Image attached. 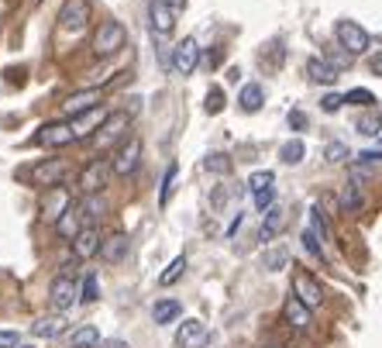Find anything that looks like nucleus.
<instances>
[{
    "instance_id": "f257e3e1",
    "label": "nucleus",
    "mask_w": 382,
    "mask_h": 348,
    "mask_svg": "<svg viewBox=\"0 0 382 348\" xmlns=\"http://www.w3.org/2000/svg\"><path fill=\"white\" fill-rule=\"evenodd\" d=\"M127 45V32L121 21H100V28L93 32V55L111 59Z\"/></svg>"
},
{
    "instance_id": "f03ea898",
    "label": "nucleus",
    "mask_w": 382,
    "mask_h": 348,
    "mask_svg": "<svg viewBox=\"0 0 382 348\" xmlns=\"http://www.w3.org/2000/svg\"><path fill=\"white\" fill-rule=\"evenodd\" d=\"M90 18H93L90 0H66L62 11H59V28L69 32V35H80L86 25H90Z\"/></svg>"
},
{
    "instance_id": "7ed1b4c3",
    "label": "nucleus",
    "mask_w": 382,
    "mask_h": 348,
    "mask_svg": "<svg viewBox=\"0 0 382 348\" xmlns=\"http://www.w3.org/2000/svg\"><path fill=\"white\" fill-rule=\"evenodd\" d=\"M73 141H76L73 121H48L35 131V145H45V148H62V145H73Z\"/></svg>"
},
{
    "instance_id": "20e7f679",
    "label": "nucleus",
    "mask_w": 382,
    "mask_h": 348,
    "mask_svg": "<svg viewBox=\"0 0 382 348\" xmlns=\"http://www.w3.org/2000/svg\"><path fill=\"white\" fill-rule=\"evenodd\" d=\"M66 173H69V162L66 159H48V162H38V166L28 169V183L52 190V186H62Z\"/></svg>"
},
{
    "instance_id": "39448f33",
    "label": "nucleus",
    "mask_w": 382,
    "mask_h": 348,
    "mask_svg": "<svg viewBox=\"0 0 382 348\" xmlns=\"http://www.w3.org/2000/svg\"><path fill=\"white\" fill-rule=\"evenodd\" d=\"M100 100H104V90L100 87L76 90V93H69V97L62 100V114H66V118H83V114L100 107Z\"/></svg>"
},
{
    "instance_id": "423d86ee",
    "label": "nucleus",
    "mask_w": 382,
    "mask_h": 348,
    "mask_svg": "<svg viewBox=\"0 0 382 348\" xmlns=\"http://www.w3.org/2000/svg\"><path fill=\"white\" fill-rule=\"evenodd\" d=\"M107 173H114V166L107 159H90L83 169H80V176H76V186L83 193H100V186L107 183Z\"/></svg>"
},
{
    "instance_id": "0eeeda50",
    "label": "nucleus",
    "mask_w": 382,
    "mask_h": 348,
    "mask_svg": "<svg viewBox=\"0 0 382 348\" xmlns=\"http://www.w3.org/2000/svg\"><path fill=\"white\" fill-rule=\"evenodd\" d=\"M76 293H80V290H76L73 276H66V272H59V276H55V279L48 283V304L55 307L59 314H62V310H69V307L80 300Z\"/></svg>"
},
{
    "instance_id": "6e6552de",
    "label": "nucleus",
    "mask_w": 382,
    "mask_h": 348,
    "mask_svg": "<svg viewBox=\"0 0 382 348\" xmlns=\"http://www.w3.org/2000/svg\"><path fill=\"white\" fill-rule=\"evenodd\" d=\"M334 35H338V45H344L351 55H358V52H365L369 45H372V39H369V32L362 28V25H355V21H338L334 25Z\"/></svg>"
},
{
    "instance_id": "1a4fd4ad",
    "label": "nucleus",
    "mask_w": 382,
    "mask_h": 348,
    "mask_svg": "<svg viewBox=\"0 0 382 348\" xmlns=\"http://www.w3.org/2000/svg\"><path fill=\"white\" fill-rule=\"evenodd\" d=\"M169 66H172V73H179V76L197 73V66H200V45H197V39H183V42L176 45Z\"/></svg>"
},
{
    "instance_id": "9d476101",
    "label": "nucleus",
    "mask_w": 382,
    "mask_h": 348,
    "mask_svg": "<svg viewBox=\"0 0 382 348\" xmlns=\"http://www.w3.org/2000/svg\"><path fill=\"white\" fill-rule=\"evenodd\" d=\"M148 25H152V35L169 39L172 32H176V7L162 4V0H152L148 4Z\"/></svg>"
},
{
    "instance_id": "9b49d317",
    "label": "nucleus",
    "mask_w": 382,
    "mask_h": 348,
    "mask_svg": "<svg viewBox=\"0 0 382 348\" xmlns=\"http://www.w3.org/2000/svg\"><path fill=\"white\" fill-rule=\"evenodd\" d=\"M127 125H131L127 111H111V114L104 118L100 131H97V145H100V148H111L121 134H127Z\"/></svg>"
},
{
    "instance_id": "f8f14e48",
    "label": "nucleus",
    "mask_w": 382,
    "mask_h": 348,
    "mask_svg": "<svg viewBox=\"0 0 382 348\" xmlns=\"http://www.w3.org/2000/svg\"><path fill=\"white\" fill-rule=\"evenodd\" d=\"M83 224H86V218H83V204L80 200H73L66 211H62V218L55 221V235L62 238V242H73L80 231H83Z\"/></svg>"
},
{
    "instance_id": "ddd939ff",
    "label": "nucleus",
    "mask_w": 382,
    "mask_h": 348,
    "mask_svg": "<svg viewBox=\"0 0 382 348\" xmlns=\"http://www.w3.org/2000/svg\"><path fill=\"white\" fill-rule=\"evenodd\" d=\"M293 293H297L306 307H320V304H324V290H320V283H317L306 269H297V272H293Z\"/></svg>"
},
{
    "instance_id": "4468645a",
    "label": "nucleus",
    "mask_w": 382,
    "mask_h": 348,
    "mask_svg": "<svg viewBox=\"0 0 382 348\" xmlns=\"http://www.w3.org/2000/svg\"><path fill=\"white\" fill-rule=\"evenodd\" d=\"M138 162H141V138H131L127 145H121L118 148V155L111 159V166H114V176H131L134 169H138Z\"/></svg>"
},
{
    "instance_id": "2eb2a0df",
    "label": "nucleus",
    "mask_w": 382,
    "mask_h": 348,
    "mask_svg": "<svg viewBox=\"0 0 382 348\" xmlns=\"http://www.w3.org/2000/svg\"><path fill=\"white\" fill-rule=\"evenodd\" d=\"M207 324L204 321H197V317H190V321H183L179 328H176V345L179 348H204L207 345Z\"/></svg>"
},
{
    "instance_id": "dca6fc26",
    "label": "nucleus",
    "mask_w": 382,
    "mask_h": 348,
    "mask_svg": "<svg viewBox=\"0 0 382 348\" xmlns=\"http://www.w3.org/2000/svg\"><path fill=\"white\" fill-rule=\"evenodd\" d=\"M310 310H313V307H306L297 293H290V297H286V304H283V321H286L290 328H297V331H306V328H310V321H313V317H310Z\"/></svg>"
},
{
    "instance_id": "f3484780",
    "label": "nucleus",
    "mask_w": 382,
    "mask_h": 348,
    "mask_svg": "<svg viewBox=\"0 0 382 348\" xmlns=\"http://www.w3.org/2000/svg\"><path fill=\"white\" fill-rule=\"evenodd\" d=\"M306 76L313 80V83H324V87H334L341 76V69L334 62H327L324 55H313V59H306Z\"/></svg>"
},
{
    "instance_id": "a211bd4d",
    "label": "nucleus",
    "mask_w": 382,
    "mask_h": 348,
    "mask_svg": "<svg viewBox=\"0 0 382 348\" xmlns=\"http://www.w3.org/2000/svg\"><path fill=\"white\" fill-rule=\"evenodd\" d=\"M69 204H73V197H69L62 186H52V190H48V197L42 200V218L55 224V221L62 218V211H66Z\"/></svg>"
},
{
    "instance_id": "6ab92c4d",
    "label": "nucleus",
    "mask_w": 382,
    "mask_h": 348,
    "mask_svg": "<svg viewBox=\"0 0 382 348\" xmlns=\"http://www.w3.org/2000/svg\"><path fill=\"white\" fill-rule=\"evenodd\" d=\"M100 245H104V238H100L97 224H83V231L73 238V249H76V256H80V259L97 256V252H100Z\"/></svg>"
},
{
    "instance_id": "aec40b11",
    "label": "nucleus",
    "mask_w": 382,
    "mask_h": 348,
    "mask_svg": "<svg viewBox=\"0 0 382 348\" xmlns=\"http://www.w3.org/2000/svg\"><path fill=\"white\" fill-rule=\"evenodd\" d=\"M66 324H69V321H66L62 314H48V317H38V321L31 324V335H35V338H59V335L66 331Z\"/></svg>"
},
{
    "instance_id": "412c9836",
    "label": "nucleus",
    "mask_w": 382,
    "mask_h": 348,
    "mask_svg": "<svg viewBox=\"0 0 382 348\" xmlns=\"http://www.w3.org/2000/svg\"><path fill=\"white\" fill-rule=\"evenodd\" d=\"M100 259L104 262H121L127 259V235H107L104 238V245H100Z\"/></svg>"
},
{
    "instance_id": "4be33fe9",
    "label": "nucleus",
    "mask_w": 382,
    "mask_h": 348,
    "mask_svg": "<svg viewBox=\"0 0 382 348\" xmlns=\"http://www.w3.org/2000/svg\"><path fill=\"white\" fill-rule=\"evenodd\" d=\"M262 104H265V90L258 87V83H248V87H241V93H238V107H241L245 114H255V111H262Z\"/></svg>"
},
{
    "instance_id": "5701e85b",
    "label": "nucleus",
    "mask_w": 382,
    "mask_h": 348,
    "mask_svg": "<svg viewBox=\"0 0 382 348\" xmlns=\"http://www.w3.org/2000/svg\"><path fill=\"white\" fill-rule=\"evenodd\" d=\"M283 224H286V211H283L279 204H272V207L265 211V224H262V242H272V238L283 231Z\"/></svg>"
},
{
    "instance_id": "b1692460",
    "label": "nucleus",
    "mask_w": 382,
    "mask_h": 348,
    "mask_svg": "<svg viewBox=\"0 0 382 348\" xmlns=\"http://www.w3.org/2000/svg\"><path fill=\"white\" fill-rule=\"evenodd\" d=\"M179 317H183V304L179 300H155V307H152V321L155 324H172Z\"/></svg>"
},
{
    "instance_id": "393cba45",
    "label": "nucleus",
    "mask_w": 382,
    "mask_h": 348,
    "mask_svg": "<svg viewBox=\"0 0 382 348\" xmlns=\"http://www.w3.org/2000/svg\"><path fill=\"white\" fill-rule=\"evenodd\" d=\"M338 200H341V211H344V214H358V211H362V204H365V200H362L358 183H344Z\"/></svg>"
},
{
    "instance_id": "a878e982",
    "label": "nucleus",
    "mask_w": 382,
    "mask_h": 348,
    "mask_svg": "<svg viewBox=\"0 0 382 348\" xmlns=\"http://www.w3.org/2000/svg\"><path fill=\"white\" fill-rule=\"evenodd\" d=\"M69 345L73 348H100V331H97L93 324H83V328H76V331L69 335Z\"/></svg>"
},
{
    "instance_id": "bb28decb",
    "label": "nucleus",
    "mask_w": 382,
    "mask_h": 348,
    "mask_svg": "<svg viewBox=\"0 0 382 348\" xmlns=\"http://www.w3.org/2000/svg\"><path fill=\"white\" fill-rule=\"evenodd\" d=\"M104 111H90V114H83L80 118V125H76V141H83V138H90V134H97L100 131V125H104Z\"/></svg>"
},
{
    "instance_id": "cd10ccee",
    "label": "nucleus",
    "mask_w": 382,
    "mask_h": 348,
    "mask_svg": "<svg viewBox=\"0 0 382 348\" xmlns=\"http://www.w3.org/2000/svg\"><path fill=\"white\" fill-rule=\"evenodd\" d=\"M355 131H358V134H365V138H376V134H382L379 111H369V114H362V118L355 121Z\"/></svg>"
},
{
    "instance_id": "c85d7f7f",
    "label": "nucleus",
    "mask_w": 382,
    "mask_h": 348,
    "mask_svg": "<svg viewBox=\"0 0 382 348\" xmlns=\"http://www.w3.org/2000/svg\"><path fill=\"white\" fill-rule=\"evenodd\" d=\"M248 190H252V197H258V193H269V190H276V176L269 173V169H258V173L248 176Z\"/></svg>"
},
{
    "instance_id": "c756f323",
    "label": "nucleus",
    "mask_w": 382,
    "mask_h": 348,
    "mask_svg": "<svg viewBox=\"0 0 382 348\" xmlns=\"http://www.w3.org/2000/svg\"><path fill=\"white\" fill-rule=\"evenodd\" d=\"M303 155H306V145H303L299 138H293V141H286V145L279 148V159H283L286 166H299V162H303Z\"/></svg>"
},
{
    "instance_id": "7c9ffc66",
    "label": "nucleus",
    "mask_w": 382,
    "mask_h": 348,
    "mask_svg": "<svg viewBox=\"0 0 382 348\" xmlns=\"http://www.w3.org/2000/svg\"><path fill=\"white\" fill-rule=\"evenodd\" d=\"M80 204H83V218H86V224H93L97 218H104V211H107L104 197H97V193H86V200H80Z\"/></svg>"
},
{
    "instance_id": "2f4dec72",
    "label": "nucleus",
    "mask_w": 382,
    "mask_h": 348,
    "mask_svg": "<svg viewBox=\"0 0 382 348\" xmlns=\"http://www.w3.org/2000/svg\"><path fill=\"white\" fill-rule=\"evenodd\" d=\"M204 169L213 173V176H227L231 173V159H227L224 152H211V155L204 159Z\"/></svg>"
},
{
    "instance_id": "473e14b6",
    "label": "nucleus",
    "mask_w": 382,
    "mask_h": 348,
    "mask_svg": "<svg viewBox=\"0 0 382 348\" xmlns=\"http://www.w3.org/2000/svg\"><path fill=\"white\" fill-rule=\"evenodd\" d=\"M299 242H303V249L313 256L317 262H327V256H324V245H320V238L313 235V228H306L303 235H299Z\"/></svg>"
},
{
    "instance_id": "72a5a7b5",
    "label": "nucleus",
    "mask_w": 382,
    "mask_h": 348,
    "mask_svg": "<svg viewBox=\"0 0 382 348\" xmlns=\"http://www.w3.org/2000/svg\"><path fill=\"white\" fill-rule=\"evenodd\" d=\"M262 262H265V269H269V272H279V269H286V265H290V252H286L283 245H279V249H269Z\"/></svg>"
},
{
    "instance_id": "f704fd0d",
    "label": "nucleus",
    "mask_w": 382,
    "mask_h": 348,
    "mask_svg": "<svg viewBox=\"0 0 382 348\" xmlns=\"http://www.w3.org/2000/svg\"><path fill=\"white\" fill-rule=\"evenodd\" d=\"M310 228H313V235L320 238V242H327L331 238V224L324 218V211L320 207H310Z\"/></svg>"
},
{
    "instance_id": "c9c22d12",
    "label": "nucleus",
    "mask_w": 382,
    "mask_h": 348,
    "mask_svg": "<svg viewBox=\"0 0 382 348\" xmlns=\"http://www.w3.org/2000/svg\"><path fill=\"white\" fill-rule=\"evenodd\" d=\"M176 179H179V166H169L166 176H162V190H159V207H166L172 197V190H176Z\"/></svg>"
},
{
    "instance_id": "e433bc0d",
    "label": "nucleus",
    "mask_w": 382,
    "mask_h": 348,
    "mask_svg": "<svg viewBox=\"0 0 382 348\" xmlns=\"http://www.w3.org/2000/svg\"><path fill=\"white\" fill-rule=\"evenodd\" d=\"M183 272H186V256H176V259L169 262V269L159 276V283H162V286H172V283H176Z\"/></svg>"
},
{
    "instance_id": "4c0bfd02",
    "label": "nucleus",
    "mask_w": 382,
    "mask_h": 348,
    "mask_svg": "<svg viewBox=\"0 0 382 348\" xmlns=\"http://www.w3.org/2000/svg\"><path fill=\"white\" fill-rule=\"evenodd\" d=\"M344 104H355V107H372V104H376V93H372V90H348V93H344Z\"/></svg>"
},
{
    "instance_id": "58836bf2",
    "label": "nucleus",
    "mask_w": 382,
    "mask_h": 348,
    "mask_svg": "<svg viewBox=\"0 0 382 348\" xmlns=\"http://www.w3.org/2000/svg\"><path fill=\"white\" fill-rule=\"evenodd\" d=\"M97 297H100V283H97L93 272H86L83 290H80V300H83V304H97Z\"/></svg>"
},
{
    "instance_id": "ea45409f",
    "label": "nucleus",
    "mask_w": 382,
    "mask_h": 348,
    "mask_svg": "<svg viewBox=\"0 0 382 348\" xmlns=\"http://www.w3.org/2000/svg\"><path fill=\"white\" fill-rule=\"evenodd\" d=\"M204 111H207V114H220V111H224V90H220V87H211V90H207Z\"/></svg>"
},
{
    "instance_id": "a19ab883",
    "label": "nucleus",
    "mask_w": 382,
    "mask_h": 348,
    "mask_svg": "<svg viewBox=\"0 0 382 348\" xmlns=\"http://www.w3.org/2000/svg\"><path fill=\"white\" fill-rule=\"evenodd\" d=\"M351 152H348V145L344 141H327V148H324V159L327 162H344Z\"/></svg>"
},
{
    "instance_id": "79ce46f5",
    "label": "nucleus",
    "mask_w": 382,
    "mask_h": 348,
    "mask_svg": "<svg viewBox=\"0 0 382 348\" xmlns=\"http://www.w3.org/2000/svg\"><path fill=\"white\" fill-rule=\"evenodd\" d=\"M324 59H327V62H334L338 69H344V66H351V52H348L344 45H338V48H331V52H327Z\"/></svg>"
},
{
    "instance_id": "37998d69",
    "label": "nucleus",
    "mask_w": 382,
    "mask_h": 348,
    "mask_svg": "<svg viewBox=\"0 0 382 348\" xmlns=\"http://www.w3.org/2000/svg\"><path fill=\"white\" fill-rule=\"evenodd\" d=\"M344 107V93H324L320 97V111H327V114H334Z\"/></svg>"
},
{
    "instance_id": "c03bdc74",
    "label": "nucleus",
    "mask_w": 382,
    "mask_h": 348,
    "mask_svg": "<svg viewBox=\"0 0 382 348\" xmlns=\"http://www.w3.org/2000/svg\"><path fill=\"white\" fill-rule=\"evenodd\" d=\"M286 121H290V128L293 131H306V114H303V111H290Z\"/></svg>"
},
{
    "instance_id": "a18cd8bd",
    "label": "nucleus",
    "mask_w": 382,
    "mask_h": 348,
    "mask_svg": "<svg viewBox=\"0 0 382 348\" xmlns=\"http://www.w3.org/2000/svg\"><path fill=\"white\" fill-rule=\"evenodd\" d=\"M17 345H21L17 331H0V348H17Z\"/></svg>"
},
{
    "instance_id": "49530a36",
    "label": "nucleus",
    "mask_w": 382,
    "mask_h": 348,
    "mask_svg": "<svg viewBox=\"0 0 382 348\" xmlns=\"http://www.w3.org/2000/svg\"><path fill=\"white\" fill-rule=\"evenodd\" d=\"M369 69H372L376 76H382V52H379V55H372V62H369Z\"/></svg>"
},
{
    "instance_id": "de8ad7c7",
    "label": "nucleus",
    "mask_w": 382,
    "mask_h": 348,
    "mask_svg": "<svg viewBox=\"0 0 382 348\" xmlns=\"http://www.w3.org/2000/svg\"><path fill=\"white\" fill-rule=\"evenodd\" d=\"M162 4H169V7H176V11H179V7H186L190 0H162Z\"/></svg>"
},
{
    "instance_id": "09e8293b",
    "label": "nucleus",
    "mask_w": 382,
    "mask_h": 348,
    "mask_svg": "<svg viewBox=\"0 0 382 348\" xmlns=\"http://www.w3.org/2000/svg\"><path fill=\"white\" fill-rule=\"evenodd\" d=\"M107 348H127L125 342H107Z\"/></svg>"
},
{
    "instance_id": "8fccbe9b",
    "label": "nucleus",
    "mask_w": 382,
    "mask_h": 348,
    "mask_svg": "<svg viewBox=\"0 0 382 348\" xmlns=\"http://www.w3.org/2000/svg\"><path fill=\"white\" fill-rule=\"evenodd\" d=\"M17 348H35V345H17Z\"/></svg>"
},
{
    "instance_id": "3c124183",
    "label": "nucleus",
    "mask_w": 382,
    "mask_h": 348,
    "mask_svg": "<svg viewBox=\"0 0 382 348\" xmlns=\"http://www.w3.org/2000/svg\"><path fill=\"white\" fill-rule=\"evenodd\" d=\"M31 4H38V0H31Z\"/></svg>"
}]
</instances>
